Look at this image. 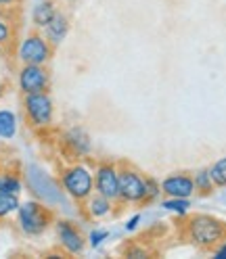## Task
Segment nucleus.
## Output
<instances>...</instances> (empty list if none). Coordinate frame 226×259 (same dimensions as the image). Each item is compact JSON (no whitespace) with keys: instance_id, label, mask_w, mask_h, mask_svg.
I'll list each match as a JSON object with an SVG mask.
<instances>
[{"instance_id":"obj_20","label":"nucleus","mask_w":226,"mask_h":259,"mask_svg":"<svg viewBox=\"0 0 226 259\" xmlns=\"http://www.w3.org/2000/svg\"><path fill=\"white\" fill-rule=\"evenodd\" d=\"M161 207L168 209V211H172V213H178L180 218H184L189 213L191 201L189 199H178V197H168L166 201H161Z\"/></svg>"},{"instance_id":"obj_9","label":"nucleus","mask_w":226,"mask_h":259,"mask_svg":"<svg viewBox=\"0 0 226 259\" xmlns=\"http://www.w3.org/2000/svg\"><path fill=\"white\" fill-rule=\"evenodd\" d=\"M17 84L23 94L48 92L51 88V73L44 65H21L17 73Z\"/></svg>"},{"instance_id":"obj_11","label":"nucleus","mask_w":226,"mask_h":259,"mask_svg":"<svg viewBox=\"0 0 226 259\" xmlns=\"http://www.w3.org/2000/svg\"><path fill=\"white\" fill-rule=\"evenodd\" d=\"M55 230H57V236H59V242L61 247L65 249V253L69 255H80L86 247V238L82 234V230L69 220H57L55 224Z\"/></svg>"},{"instance_id":"obj_21","label":"nucleus","mask_w":226,"mask_h":259,"mask_svg":"<svg viewBox=\"0 0 226 259\" xmlns=\"http://www.w3.org/2000/svg\"><path fill=\"white\" fill-rule=\"evenodd\" d=\"M209 176H212L216 188H226V157L218 159L216 163L209 167Z\"/></svg>"},{"instance_id":"obj_15","label":"nucleus","mask_w":226,"mask_h":259,"mask_svg":"<svg viewBox=\"0 0 226 259\" xmlns=\"http://www.w3.org/2000/svg\"><path fill=\"white\" fill-rule=\"evenodd\" d=\"M57 11L59 9H57V5L53 3V0H42V3H38L34 7V11H31V23H34L38 29H44L57 15Z\"/></svg>"},{"instance_id":"obj_29","label":"nucleus","mask_w":226,"mask_h":259,"mask_svg":"<svg viewBox=\"0 0 226 259\" xmlns=\"http://www.w3.org/2000/svg\"><path fill=\"white\" fill-rule=\"evenodd\" d=\"M5 92H7V88H5V84H3V82H0V99L5 96Z\"/></svg>"},{"instance_id":"obj_1","label":"nucleus","mask_w":226,"mask_h":259,"mask_svg":"<svg viewBox=\"0 0 226 259\" xmlns=\"http://www.w3.org/2000/svg\"><path fill=\"white\" fill-rule=\"evenodd\" d=\"M178 230L189 245L201 253H214V249L226 238V222L209 213H193L180 222Z\"/></svg>"},{"instance_id":"obj_7","label":"nucleus","mask_w":226,"mask_h":259,"mask_svg":"<svg viewBox=\"0 0 226 259\" xmlns=\"http://www.w3.org/2000/svg\"><path fill=\"white\" fill-rule=\"evenodd\" d=\"M25 182L31 188V192L38 197V201L46 203V205H57L63 203V190H61V182L57 184L48 174H44L38 165H29L25 171Z\"/></svg>"},{"instance_id":"obj_10","label":"nucleus","mask_w":226,"mask_h":259,"mask_svg":"<svg viewBox=\"0 0 226 259\" xmlns=\"http://www.w3.org/2000/svg\"><path fill=\"white\" fill-rule=\"evenodd\" d=\"M61 147H63V153H65L69 159L80 161L92 153V140L84 127L76 125L61 136Z\"/></svg>"},{"instance_id":"obj_3","label":"nucleus","mask_w":226,"mask_h":259,"mask_svg":"<svg viewBox=\"0 0 226 259\" xmlns=\"http://www.w3.org/2000/svg\"><path fill=\"white\" fill-rule=\"evenodd\" d=\"M59 182H61L63 192H67L69 197L80 205H82L94 192V174L90 171L88 165L80 163V161H73L71 165L61 169Z\"/></svg>"},{"instance_id":"obj_16","label":"nucleus","mask_w":226,"mask_h":259,"mask_svg":"<svg viewBox=\"0 0 226 259\" xmlns=\"http://www.w3.org/2000/svg\"><path fill=\"white\" fill-rule=\"evenodd\" d=\"M17 134V117L9 109H0V138L11 140Z\"/></svg>"},{"instance_id":"obj_5","label":"nucleus","mask_w":226,"mask_h":259,"mask_svg":"<svg viewBox=\"0 0 226 259\" xmlns=\"http://www.w3.org/2000/svg\"><path fill=\"white\" fill-rule=\"evenodd\" d=\"M23 113H25V119H27L29 127H34V130L51 127L53 115H55L53 99L48 96V92L25 94V99H23Z\"/></svg>"},{"instance_id":"obj_17","label":"nucleus","mask_w":226,"mask_h":259,"mask_svg":"<svg viewBox=\"0 0 226 259\" xmlns=\"http://www.w3.org/2000/svg\"><path fill=\"white\" fill-rule=\"evenodd\" d=\"M193 182H195V192H199L201 197H207V194H212L214 188H216L212 176H209V167H207V169H199L195 176H193Z\"/></svg>"},{"instance_id":"obj_22","label":"nucleus","mask_w":226,"mask_h":259,"mask_svg":"<svg viewBox=\"0 0 226 259\" xmlns=\"http://www.w3.org/2000/svg\"><path fill=\"white\" fill-rule=\"evenodd\" d=\"M122 255L126 257H134V259H140V257H149L151 251L142 245V242L138 240H130V242H126V245L122 247Z\"/></svg>"},{"instance_id":"obj_4","label":"nucleus","mask_w":226,"mask_h":259,"mask_svg":"<svg viewBox=\"0 0 226 259\" xmlns=\"http://www.w3.org/2000/svg\"><path fill=\"white\" fill-rule=\"evenodd\" d=\"M55 222V211L42 201H25L17 209V224L25 236H40Z\"/></svg>"},{"instance_id":"obj_28","label":"nucleus","mask_w":226,"mask_h":259,"mask_svg":"<svg viewBox=\"0 0 226 259\" xmlns=\"http://www.w3.org/2000/svg\"><path fill=\"white\" fill-rule=\"evenodd\" d=\"M17 3H21V0H0V5H3V7H13Z\"/></svg>"},{"instance_id":"obj_26","label":"nucleus","mask_w":226,"mask_h":259,"mask_svg":"<svg viewBox=\"0 0 226 259\" xmlns=\"http://www.w3.org/2000/svg\"><path fill=\"white\" fill-rule=\"evenodd\" d=\"M140 220H142V215H140V213L132 215L130 220H128V222H126V226H124V230H126V232H134V230L138 228V224H140Z\"/></svg>"},{"instance_id":"obj_6","label":"nucleus","mask_w":226,"mask_h":259,"mask_svg":"<svg viewBox=\"0 0 226 259\" xmlns=\"http://www.w3.org/2000/svg\"><path fill=\"white\" fill-rule=\"evenodd\" d=\"M55 46L40 31H29L17 48V59L23 65H46L53 59Z\"/></svg>"},{"instance_id":"obj_30","label":"nucleus","mask_w":226,"mask_h":259,"mask_svg":"<svg viewBox=\"0 0 226 259\" xmlns=\"http://www.w3.org/2000/svg\"><path fill=\"white\" fill-rule=\"evenodd\" d=\"M3 53H5V46H0V57H3Z\"/></svg>"},{"instance_id":"obj_2","label":"nucleus","mask_w":226,"mask_h":259,"mask_svg":"<svg viewBox=\"0 0 226 259\" xmlns=\"http://www.w3.org/2000/svg\"><path fill=\"white\" fill-rule=\"evenodd\" d=\"M118 176H120V203L124 205H144L147 201V176L136 169L128 161H118Z\"/></svg>"},{"instance_id":"obj_19","label":"nucleus","mask_w":226,"mask_h":259,"mask_svg":"<svg viewBox=\"0 0 226 259\" xmlns=\"http://www.w3.org/2000/svg\"><path fill=\"white\" fill-rule=\"evenodd\" d=\"M19 194H11V192H0V220H5L13 213H17L19 209Z\"/></svg>"},{"instance_id":"obj_12","label":"nucleus","mask_w":226,"mask_h":259,"mask_svg":"<svg viewBox=\"0 0 226 259\" xmlns=\"http://www.w3.org/2000/svg\"><path fill=\"white\" fill-rule=\"evenodd\" d=\"M161 194H166V197H178V199H191L195 194L193 176L184 171L170 174L168 178L161 180Z\"/></svg>"},{"instance_id":"obj_8","label":"nucleus","mask_w":226,"mask_h":259,"mask_svg":"<svg viewBox=\"0 0 226 259\" xmlns=\"http://www.w3.org/2000/svg\"><path fill=\"white\" fill-rule=\"evenodd\" d=\"M94 192L120 203V176H118V161H99L94 169Z\"/></svg>"},{"instance_id":"obj_13","label":"nucleus","mask_w":226,"mask_h":259,"mask_svg":"<svg viewBox=\"0 0 226 259\" xmlns=\"http://www.w3.org/2000/svg\"><path fill=\"white\" fill-rule=\"evenodd\" d=\"M82 205H84L82 209L86 211L88 220H103V218L111 215L113 207H116V203H113L111 199L103 197V194H99V192H92Z\"/></svg>"},{"instance_id":"obj_27","label":"nucleus","mask_w":226,"mask_h":259,"mask_svg":"<svg viewBox=\"0 0 226 259\" xmlns=\"http://www.w3.org/2000/svg\"><path fill=\"white\" fill-rule=\"evenodd\" d=\"M214 257H216V259H226V238L214 249Z\"/></svg>"},{"instance_id":"obj_25","label":"nucleus","mask_w":226,"mask_h":259,"mask_svg":"<svg viewBox=\"0 0 226 259\" xmlns=\"http://www.w3.org/2000/svg\"><path fill=\"white\" fill-rule=\"evenodd\" d=\"M107 238H109V230H105V228H94V230L88 234V242H90L92 249L101 247Z\"/></svg>"},{"instance_id":"obj_24","label":"nucleus","mask_w":226,"mask_h":259,"mask_svg":"<svg viewBox=\"0 0 226 259\" xmlns=\"http://www.w3.org/2000/svg\"><path fill=\"white\" fill-rule=\"evenodd\" d=\"M159 194H161V182H157L155 178L147 176V201H144V205H151Z\"/></svg>"},{"instance_id":"obj_14","label":"nucleus","mask_w":226,"mask_h":259,"mask_svg":"<svg viewBox=\"0 0 226 259\" xmlns=\"http://www.w3.org/2000/svg\"><path fill=\"white\" fill-rule=\"evenodd\" d=\"M67 34H69V17L65 13L57 11V15L51 19V23L44 27V38L57 48L63 40L67 38Z\"/></svg>"},{"instance_id":"obj_18","label":"nucleus","mask_w":226,"mask_h":259,"mask_svg":"<svg viewBox=\"0 0 226 259\" xmlns=\"http://www.w3.org/2000/svg\"><path fill=\"white\" fill-rule=\"evenodd\" d=\"M23 188V182L17 174L13 171H0V192H11V194H19Z\"/></svg>"},{"instance_id":"obj_23","label":"nucleus","mask_w":226,"mask_h":259,"mask_svg":"<svg viewBox=\"0 0 226 259\" xmlns=\"http://www.w3.org/2000/svg\"><path fill=\"white\" fill-rule=\"evenodd\" d=\"M13 38H15V29H13L11 21L9 19H0V46L13 44Z\"/></svg>"}]
</instances>
